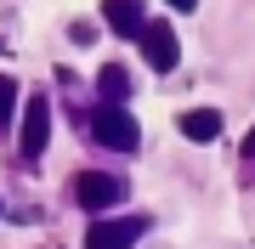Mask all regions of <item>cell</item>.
Instances as JSON below:
<instances>
[{"label":"cell","instance_id":"1","mask_svg":"<svg viewBox=\"0 0 255 249\" xmlns=\"http://www.w3.org/2000/svg\"><path fill=\"white\" fill-rule=\"evenodd\" d=\"M68 193H74L80 210L102 215V210H114V204L125 198V187H119V175H108V170H80V175L68 181Z\"/></svg>","mask_w":255,"mask_h":249},{"label":"cell","instance_id":"2","mask_svg":"<svg viewBox=\"0 0 255 249\" xmlns=\"http://www.w3.org/2000/svg\"><path fill=\"white\" fill-rule=\"evenodd\" d=\"M142 57L159 68V74H170L176 63H182V40H176V28H170V17H147L142 23Z\"/></svg>","mask_w":255,"mask_h":249},{"label":"cell","instance_id":"3","mask_svg":"<svg viewBox=\"0 0 255 249\" xmlns=\"http://www.w3.org/2000/svg\"><path fill=\"white\" fill-rule=\"evenodd\" d=\"M91 136L102 142V148H114V153H136L142 130H136V119H130L125 108H97L91 113Z\"/></svg>","mask_w":255,"mask_h":249},{"label":"cell","instance_id":"4","mask_svg":"<svg viewBox=\"0 0 255 249\" xmlns=\"http://www.w3.org/2000/svg\"><path fill=\"white\" fill-rule=\"evenodd\" d=\"M142 232H147V215H125V221H91L85 249H136Z\"/></svg>","mask_w":255,"mask_h":249},{"label":"cell","instance_id":"5","mask_svg":"<svg viewBox=\"0 0 255 249\" xmlns=\"http://www.w3.org/2000/svg\"><path fill=\"white\" fill-rule=\"evenodd\" d=\"M46 142H51V102L34 91V102L23 108V153L40 159V153H46Z\"/></svg>","mask_w":255,"mask_h":249},{"label":"cell","instance_id":"6","mask_svg":"<svg viewBox=\"0 0 255 249\" xmlns=\"http://www.w3.org/2000/svg\"><path fill=\"white\" fill-rule=\"evenodd\" d=\"M102 17H108V28L114 34H125V40H136L142 34V0H102Z\"/></svg>","mask_w":255,"mask_h":249},{"label":"cell","instance_id":"7","mask_svg":"<svg viewBox=\"0 0 255 249\" xmlns=\"http://www.w3.org/2000/svg\"><path fill=\"white\" fill-rule=\"evenodd\" d=\"M97 96H102V108H125V96H130V74L119 63H108L97 74Z\"/></svg>","mask_w":255,"mask_h":249},{"label":"cell","instance_id":"8","mask_svg":"<svg viewBox=\"0 0 255 249\" xmlns=\"http://www.w3.org/2000/svg\"><path fill=\"white\" fill-rule=\"evenodd\" d=\"M182 136L187 142H216L221 136V113L216 108H187L182 113Z\"/></svg>","mask_w":255,"mask_h":249},{"label":"cell","instance_id":"9","mask_svg":"<svg viewBox=\"0 0 255 249\" xmlns=\"http://www.w3.org/2000/svg\"><path fill=\"white\" fill-rule=\"evenodd\" d=\"M11 113H17V80H11V74H0V130L11 125Z\"/></svg>","mask_w":255,"mask_h":249},{"label":"cell","instance_id":"10","mask_svg":"<svg viewBox=\"0 0 255 249\" xmlns=\"http://www.w3.org/2000/svg\"><path fill=\"white\" fill-rule=\"evenodd\" d=\"M244 159H255V125H250V136H244Z\"/></svg>","mask_w":255,"mask_h":249},{"label":"cell","instance_id":"11","mask_svg":"<svg viewBox=\"0 0 255 249\" xmlns=\"http://www.w3.org/2000/svg\"><path fill=\"white\" fill-rule=\"evenodd\" d=\"M170 6H176V11H193V6H199V0H170Z\"/></svg>","mask_w":255,"mask_h":249},{"label":"cell","instance_id":"12","mask_svg":"<svg viewBox=\"0 0 255 249\" xmlns=\"http://www.w3.org/2000/svg\"><path fill=\"white\" fill-rule=\"evenodd\" d=\"M0 51H6V40H0Z\"/></svg>","mask_w":255,"mask_h":249},{"label":"cell","instance_id":"13","mask_svg":"<svg viewBox=\"0 0 255 249\" xmlns=\"http://www.w3.org/2000/svg\"><path fill=\"white\" fill-rule=\"evenodd\" d=\"M0 210H6V204H0Z\"/></svg>","mask_w":255,"mask_h":249}]
</instances>
